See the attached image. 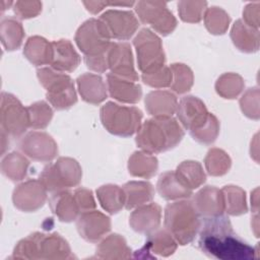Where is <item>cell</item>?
Returning a JSON list of instances; mask_svg holds the SVG:
<instances>
[{
  "instance_id": "6da1fadb",
  "label": "cell",
  "mask_w": 260,
  "mask_h": 260,
  "mask_svg": "<svg viewBox=\"0 0 260 260\" xmlns=\"http://www.w3.org/2000/svg\"><path fill=\"white\" fill-rule=\"evenodd\" d=\"M198 247L206 256L220 260H250L257 252L234 231L229 217L204 218L199 229Z\"/></svg>"
},
{
  "instance_id": "7a4b0ae2",
  "label": "cell",
  "mask_w": 260,
  "mask_h": 260,
  "mask_svg": "<svg viewBox=\"0 0 260 260\" xmlns=\"http://www.w3.org/2000/svg\"><path fill=\"white\" fill-rule=\"evenodd\" d=\"M184 135L183 127L175 118H152L141 124L135 142L143 151L154 154L176 147Z\"/></svg>"
},
{
  "instance_id": "3957f363",
  "label": "cell",
  "mask_w": 260,
  "mask_h": 260,
  "mask_svg": "<svg viewBox=\"0 0 260 260\" xmlns=\"http://www.w3.org/2000/svg\"><path fill=\"white\" fill-rule=\"evenodd\" d=\"M11 258L62 260L72 259L74 255L71 252L68 242L59 234L37 232L16 244Z\"/></svg>"
},
{
  "instance_id": "277c9868",
  "label": "cell",
  "mask_w": 260,
  "mask_h": 260,
  "mask_svg": "<svg viewBox=\"0 0 260 260\" xmlns=\"http://www.w3.org/2000/svg\"><path fill=\"white\" fill-rule=\"evenodd\" d=\"M165 229L174 237L178 245L185 246L196 238L201 226V217L192 201L179 200L165 208Z\"/></svg>"
},
{
  "instance_id": "5b68a950",
  "label": "cell",
  "mask_w": 260,
  "mask_h": 260,
  "mask_svg": "<svg viewBox=\"0 0 260 260\" xmlns=\"http://www.w3.org/2000/svg\"><path fill=\"white\" fill-rule=\"evenodd\" d=\"M37 76L46 89V98L56 110H67L77 102V94L72 78L52 67H42L37 70Z\"/></svg>"
},
{
  "instance_id": "8992f818",
  "label": "cell",
  "mask_w": 260,
  "mask_h": 260,
  "mask_svg": "<svg viewBox=\"0 0 260 260\" xmlns=\"http://www.w3.org/2000/svg\"><path fill=\"white\" fill-rule=\"evenodd\" d=\"M100 117L108 132L120 137H129L140 128L143 115L136 107L108 102L101 108Z\"/></svg>"
},
{
  "instance_id": "52a82bcc",
  "label": "cell",
  "mask_w": 260,
  "mask_h": 260,
  "mask_svg": "<svg viewBox=\"0 0 260 260\" xmlns=\"http://www.w3.org/2000/svg\"><path fill=\"white\" fill-rule=\"evenodd\" d=\"M82 170L79 162L72 158L61 156L55 162H49L40 174V181L50 193H55L79 185Z\"/></svg>"
},
{
  "instance_id": "ba28073f",
  "label": "cell",
  "mask_w": 260,
  "mask_h": 260,
  "mask_svg": "<svg viewBox=\"0 0 260 260\" xmlns=\"http://www.w3.org/2000/svg\"><path fill=\"white\" fill-rule=\"evenodd\" d=\"M106 24L99 18H89L76 30L75 43L84 58H105L112 45Z\"/></svg>"
},
{
  "instance_id": "9c48e42d",
  "label": "cell",
  "mask_w": 260,
  "mask_h": 260,
  "mask_svg": "<svg viewBox=\"0 0 260 260\" xmlns=\"http://www.w3.org/2000/svg\"><path fill=\"white\" fill-rule=\"evenodd\" d=\"M138 69L142 73L153 72L165 66L166 55L160 38L149 28H142L133 40Z\"/></svg>"
},
{
  "instance_id": "30bf717a",
  "label": "cell",
  "mask_w": 260,
  "mask_h": 260,
  "mask_svg": "<svg viewBox=\"0 0 260 260\" xmlns=\"http://www.w3.org/2000/svg\"><path fill=\"white\" fill-rule=\"evenodd\" d=\"M1 130L13 138L23 136L29 127L27 110L19 100L11 93H1L0 107Z\"/></svg>"
},
{
  "instance_id": "8fae6325",
  "label": "cell",
  "mask_w": 260,
  "mask_h": 260,
  "mask_svg": "<svg viewBox=\"0 0 260 260\" xmlns=\"http://www.w3.org/2000/svg\"><path fill=\"white\" fill-rule=\"evenodd\" d=\"M135 11L141 22L149 24L161 36L170 35L177 26V19L169 10L166 2L138 1Z\"/></svg>"
},
{
  "instance_id": "7c38bea8",
  "label": "cell",
  "mask_w": 260,
  "mask_h": 260,
  "mask_svg": "<svg viewBox=\"0 0 260 260\" xmlns=\"http://www.w3.org/2000/svg\"><path fill=\"white\" fill-rule=\"evenodd\" d=\"M18 149L28 158L50 162L58 154V145L54 138L43 131H30L20 137Z\"/></svg>"
},
{
  "instance_id": "4fadbf2b",
  "label": "cell",
  "mask_w": 260,
  "mask_h": 260,
  "mask_svg": "<svg viewBox=\"0 0 260 260\" xmlns=\"http://www.w3.org/2000/svg\"><path fill=\"white\" fill-rule=\"evenodd\" d=\"M47 189L37 179H29L15 187L12 193L13 205L23 212H35L47 201Z\"/></svg>"
},
{
  "instance_id": "5bb4252c",
  "label": "cell",
  "mask_w": 260,
  "mask_h": 260,
  "mask_svg": "<svg viewBox=\"0 0 260 260\" xmlns=\"http://www.w3.org/2000/svg\"><path fill=\"white\" fill-rule=\"evenodd\" d=\"M107 60L108 69L111 70L112 74L135 82L138 81L139 76L135 70L131 46L128 43H112Z\"/></svg>"
},
{
  "instance_id": "9a60e30c",
  "label": "cell",
  "mask_w": 260,
  "mask_h": 260,
  "mask_svg": "<svg viewBox=\"0 0 260 260\" xmlns=\"http://www.w3.org/2000/svg\"><path fill=\"white\" fill-rule=\"evenodd\" d=\"M176 114L182 126L191 133L202 128L208 121L211 113L207 111L200 99L187 95L178 103Z\"/></svg>"
},
{
  "instance_id": "2e32d148",
  "label": "cell",
  "mask_w": 260,
  "mask_h": 260,
  "mask_svg": "<svg viewBox=\"0 0 260 260\" xmlns=\"http://www.w3.org/2000/svg\"><path fill=\"white\" fill-rule=\"evenodd\" d=\"M100 19L106 24L112 39L119 41L129 40L139 26L137 17L129 10L109 9L101 15Z\"/></svg>"
},
{
  "instance_id": "e0dca14e",
  "label": "cell",
  "mask_w": 260,
  "mask_h": 260,
  "mask_svg": "<svg viewBox=\"0 0 260 260\" xmlns=\"http://www.w3.org/2000/svg\"><path fill=\"white\" fill-rule=\"evenodd\" d=\"M76 228L86 242L98 243L111 231V219L101 211L87 210L77 217Z\"/></svg>"
},
{
  "instance_id": "ac0fdd59",
  "label": "cell",
  "mask_w": 260,
  "mask_h": 260,
  "mask_svg": "<svg viewBox=\"0 0 260 260\" xmlns=\"http://www.w3.org/2000/svg\"><path fill=\"white\" fill-rule=\"evenodd\" d=\"M192 203L203 219L216 217L224 212L222 192L213 186H205L200 189L194 195Z\"/></svg>"
},
{
  "instance_id": "d6986e66",
  "label": "cell",
  "mask_w": 260,
  "mask_h": 260,
  "mask_svg": "<svg viewBox=\"0 0 260 260\" xmlns=\"http://www.w3.org/2000/svg\"><path fill=\"white\" fill-rule=\"evenodd\" d=\"M161 208L157 203L149 202L136 207L130 214L129 224L139 234L148 236L159 228Z\"/></svg>"
},
{
  "instance_id": "ffe728a7",
  "label": "cell",
  "mask_w": 260,
  "mask_h": 260,
  "mask_svg": "<svg viewBox=\"0 0 260 260\" xmlns=\"http://www.w3.org/2000/svg\"><path fill=\"white\" fill-rule=\"evenodd\" d=\"M147 113L153 118H170L177 111V96L169 90H152L144 99Z\"/></svg>"
},
{
  "instance_id": "44dd1931",
  "label": "cell",
  "mask_w": 260,
  "mask_h": 260,
  "mask_svg": "<svg viewBox=\"0 0 260 260\" xmlns=\"http://www.w3.org/2000/svg\"><path fill=\"white\" fill-rule=\"evenodd\" d=\"M76 83L81 99L88 104L99 105L108 96V87L101 75L83 73L77 77Z\"/></svg>"
},
{
  "instance_id": "7402d4cb",
  "label": "cell",
  "mask_w": 260,
  "mask_h": 260,
  "mask_svg": "<svg viewBox=\"0 0 260 260\" xmlns=\"http://www.w3.org/2000/svg\"><path fill=\"white\" fill-rule=\"evenodd\" d=\"M53 54L51 67L60 72H72L79 63L80 56L68 40H58L52 42Z\"/></svg>"
},
{
  "instance_id": "603a6c76",
  "label": "cell",
  "mask_w": 260,
  "mask_h": 260,
  "mask_svg": "<svg viewBox=\"0 0 260 260\" xmlns=\"http://www.w3.org/2000/svg\"><path fill=\"white\" fill-rule=\"evenodd\" d=\"M107 87L110 95L121 103L136 104L142 98V88L137 82L112 73L107 75Z\"/></svg>"
},
{
  "instance_id": "cb8c5ba5",
  "label": "cell",
  "mask_w": 260,
  "mask_h": 260,
  "mask_svg": "<svg viewBox=\"0 0 260 260\" xmlns=\"http://www.w3.org/2000/svg\"><path fill=\"white\" fill-rule=\"evenodd\" d=\"M49 205L52 212L63 222L76 220L80 214L74 194L68 190L52 193L49 199Z\"/></svg>"
},
{
  "instance_id": "d4e9b609",
  "label": "cell",
  "mask_w": 260,
  "mask_h": 260,
  "mask_svg": "<svg viewBox=\"0 0 260 260\" xmlns=\"http://www.w3.org/2000/svg\"><path fill=\"white\" fill-rule=\"evenodd\" d=\"M231 39L237 49L244 53H254L259 50V30L238 19L231 29Z\"/></svg>"
},
{
  "instance_id": "484cf974",
  "label": "cell",
  "mask_w": 260,
  "mask_h": 260,
  "mask_svg": "<svg viewBox=\"0 0 260 260\" xmlns=\"http://www.w3.org/2000/svg\"><path fill=\"white\" fill-rule=\"evenodd\" d=\"M95 258L109 260L129 259L131 258V249L121 235L112 234L99 243L95 249Z\"/></svg>"
},
{
  "instance_id": "4316f807",
  "label": "cell",
  "mask_w": 260,
  "mask_h": 260,
  "mask_svg": "<svg viewBox=\"0 0 260 260\" xmlns=\"http://www.w3.org/2000/svg\"><path fill=\"white\" fill-rule=\"evenodd\" d=\"M157 193L165 200H180L191 197L193 191L186 188L176 176L175 171H167L160 174L156 183Z\"/></svg>"
},
{
  "instance_id": "83f0119b",
  "label": "cell",
  "mask_w": 260,
  "mask_h": 260,
  "mask_svg": "<svg viewBox=\"0 0 260 260\" xmlns=\"http://www.w3.org/2000/svg\"><path fill=\"white\" fill-rule=\"evenodd\" d=\"M52 54V42H49L43 37L32 36L25 42L23 55L35 66L51 64Z\"/></svg>"
},
{
  "instance_id": "f1b7e54d",
  "label": "cell",
  "mask_w": 260,
  "mask_h": 260,
  "mask_svg": "<svg viewBox=\"0 0 260 260\" xmlns=\"http://www.w3.org/2000/svg\"><path fill=\"white\" fill-rule=\"evenodd\" d=\"M125 193L126 209H133L140 205L151 202L154 196V189L146 181H130L123 185Z\"/></svg>"
},
{
  "instance_id": "f546056e",
  "label": "cell",
  "mask_w": 260,
  "mask_h": 260,
  "mask_svg": "<svg viewBox=\"0 0 260 260\" xmlns=\"http://www.w3.org/2000/svg\"><path fill=\"white\" fill-rule=\"evenodd\" d=\"M177 241L166 229H157L147 236L145 246L139 252L143 254L146 252L153 253L155 255L168 257L174 254V252L177 250Z\"/></svg>"
},
{
  "instance_id": "4dcf8cb0",
  "label": "cell",
  "mask_w": 260,
  "mask_h": 260,
  "mask_svg": "<svg viewBox=\"0 0 260 260\" xmlns=\"http://www.w3.org/2000/svg\"><path fill=\"white\" fill-rule=\"evenodd\" d=\"M157 168V158L143 150L133 152L128 159V172L133 177L149 179L156 174Z\"/></svg>"
},
{
  "instance_id": "1f68e13d",
  "label": "cell",
  "mask_w": 260,
  "mask_h": 260,
  "mask_svg": "<svg viewBox=\"0 0 260 260\" xmlns=\"http://www.w3.org/2000/svg\"><path fill=\"white\" fill-rule=\"evenodd\" d=\"M29 168V160L23 153L12 151L7 153L1 160V173L12 182L23 180Z\"/></svg>"
},
{
  "instance_id": "d6a6232c",
  "label": "cell",
  "mask_w": 260,
  "mask_h": 260,
  "mask_svg": "<svg viewBox=\"0 0 260 260\" xmlns=\"http://www.w3.org/2000/svg\"><path fill=\"white\" fill-rule=\"evenodd\" d=\"M1 43L7 51H14L20 48L23 38L24 29L21 22L12 16H7L1 19L0 23Z\"/></svg>"
},
{
  "instance_id": "836d02e7",
  "label": "cell",
  "mask_w": 260,
  "mask_h": 260,
  "mask_svg": "<svg viewBox=\"0 0 260 260\" xmlns=\"http://www.w3.org/2000/svg\"><path fill=\"white\" fill-rule=\"evenodd\" d=\"M96 197L101 206L110 214L119 212L125 206L123 188L114 184L103 185L96 189Z\"/></svg>"
},
{
  "instance_id": "e575fe53",
  "label": "cell",
  "mask_w": 260,
  "mask_h": 260,
  "mask_svg": "<svg viewBox=\"0 0 260 260\" xmlns=\"http://www.w3.org/2000/svg\"><path fill=\"white\" fill-rule=\"evenodd\" d=\"M180 182L188 189L199 188L206 180V175L200 162L196 160H184L175 171Z\"/></svg>"
},
{
  "instance_id": "d590c367",
  "label": "cell",
  "mask_w": 260,
  "mask_h": 260,
  "mask_svg": "<svg viewBox=\"0 0 260 260\" xmlns=\"http://www.w3.org/2000/svg\"><path fill=\"white\" fill-rule=\"evenodd\" d=\"M220 190L223 197L224 211L228 214L238 216L248 211L246 192L242 188L234 185H228Z\"/></svg>"
},
{
  "instance_id": "8d00e7d4",
  "label": "cell",
  "mask_w": 260,
  "mask_h": 260,
  "mask_svg": "<svg viewBox=\"0 0 260 260\" xmlns=\"http://www.w3.org/2000/svg\"><path fill=\"white\" fill-rule=\"evenodd\" d=\"M245 82L241 75L233 72L223 73L215 82L216 92L223 99H236L244 89Z\"/></svg>"
},
{
  "instance_id": "74e56055",
  "label": "cell",
  "mask_w": 260,
  "mask_h": 260,
  "mask_svg": "<svg viewBox=\"0 0 260 260\" xmlns=\"http://www.w3.org/2000/svg\"><path fill=\"white\" fill-rule=\"evenodd\" d=\"M204 165L207 173L213 177H220L225 175L232 166V159L229 154L217 147H213L208 150Z\"/></svg>"
},
{
  "instance_id": "f35d334b",
  "label": "cell",
  "mask_w": 260,
  "mask_h": 260,
  "mask_svg": "<svg viewBox=\"0 0 260 260\" xmlns=\"http://www.w3.org/2000/svg\"><path fill=\"white\" fill-rule=\"evenodd\" d=\"M204 24L212 35H223L230 25V15L220 7L211 6L205 9L203 14Z\"/></svg>"
},
{
  "instance_id": "ab89813d",
  "label": "cell",
  "mask_w": 260,
  "mask_h": 260,
  "mask_svg": "<svg viewBox=\"0 0 260 260\" xmlns=\"http://www.w3.org/2000/svg\"><path fill=\"white\" fill-rule=\"evenodd\" d=\"M170 68L173 74L171 89L179 94L189 91L194 82V75L191 68L183 63H174Z\"/></svg>"
},
{
  "instance_id": "60d3db41",
  "label": "cell",
  "mask_w": 260,
  "mask_h": 260,
  "mask_svg": "<svg viewBox=\"0 0 260 260\" xmlns=\"http://www.w3.org/2000/svg\"><path fill=\"white\" fill-rule=\"evenodd\" d=\"M29 127L32 129H45L53 118V110L44 101L36 102L26 108Z\"/></svg>"
},
{
  "instance_id": "b9f144b4",
  "label": "cell",
  "mask_w": 260,
  "mask_h": 260,
  "mask_svg": "<svg viewBox=\"0 0 260 260\" xmlns=\"http://www.w3.org/2000/svg\"><path fill=\"white\" fill-rule=\"evenodd\" d=\"M207 2L205 1H180L178 2V12L180 18L189 23H197L203 18Z\"/></svg>"
},
{
  "instance_id": "7bdbcfd3",
  "label": "cell",
  "mask_w": 260,
  "mask_h": 260,
  "mask_svg": "<svg viewBox=\"0 0 260 260\" xmlns=\"http://www.w3.org/2000/svg\"><path fill=\"white\" fill-rule=\"evenodd\" d=\"M190 134L192 138L198 143L210 145L216 140L219 134V121L213 114H210L206 124L199 130L191 132Z\"/></svg>"
},
{
  "instance_id": "ee69618b",
  "label": "cell",
  "mask_w": 260,
  "mask_h": 260,
  "mask_svg": "<svg viewBox=\"0 0 260 260\" xmlns=\"http://www.w3.org/2000/svg\"><path fill=\"white\" fill-rule=\"evenodd\" d=\"M240 108L243 114L249 119H259V88L257 86L250 87L244 92L240 99Z\"/></svg>"
},
{
  "instance_id": "f6af8a7d",
  "label": "cell",
  "mask_w": 260,
  "mask_h": 260,
  "mask_svg": "<svg viewBox=\"0 0 260 260\" xmlns=\"http://www.w3.org/2000/svg\"><path fill=\"white\" fill-rule=\"evenodd\" d=\"M141 78H142V81L148 86H151L154 88H162V87L171 86L173 74H172L171 68L165 65L153 72L142 73Z\"/></svg>"
},
{
  "instance_id": "bcb514c9",
  "label": "cell",
  "mask_w": 260,
  "mask_h": 260,
  "mask_svg": "<svg viewBox=\"0 0 260 260\" xmlns=\"http://www.w3.org/2000/svg\"><path fill=\"white\" fill-rule=\"evenodd\" d=\"M13 11L17 17L28 19L36 17L42 11V2L40 1H16L13 3Z\"/></svg>"
},
{
  "instance_id": "7dc6e473",
  "label": "cell",
  "mask_w": 260,
  "mask_h": 260,
  "mask_svg": "<svg viewBox=\"0 0 260 260\" xmlns=\"http://www.w3.org/2000/svg\"><path fill=\"white\" fill-rule=\"evenodd\" d=\"M73 194L78 204V207L80 209V213L87 210H92L95 208L96 204H95L92 192L90 190L85 188H77Z\"/></svg>"
},
{
  "instance_id": "c3c4849f",
  "label": "cell",
  "mask_w": 260,
  "mask_h": 260,
  "mask_svg": "<svg viewBox=\"0 0 260 260\" xmlns=\"http://www.w3.org/2000/svg\"><path fill=\"white\" fill-rule=\"evenodd\" d=\"M259 7H260L259 2L249 3L243 11L244 19L242 20L249 26L256 29H258L259 27Z\"/></svg>"
},
{
  "instance_id": "681fc988",
  "label": "cell",
  "mask_w": 260,
  "mask_h": 260,
  "mask_svg": "<svg viewBox=\"0 0 260 260\" xmlns=\"http://www.w3.org/2000/svg\"><path fill=\"white\" fill-rule=\"evenodd\" d=\"M83 5L86 7V9L92 13V14H96L100 11H102L106 6L109 5V2H102V1H84Z\"/></svg>"
},
{
  "instance_id": "f907efd6",
  "label": "cell",
  "mask_w": 260,
  "mask_h": 260,
  "mask_svg": "<svg viewBox=\"0 0 260 260\" xmlns=\"http://www.w3.org/2000/svg\"><path fill=\"white\" fill-rule=\"evenodd\" d=\"M1 146H2V155H4V152H5V149L6 147L8 146L9 147V135L7 133H5L3 130H1Z\"/></svg>"
},
{
  "instance_id": "816d5d0a",
  "label": "cell",
  "mask_w": 260,
  "mask_h": 260,
  "mask_svg": "<svg viewBox=\"0 0 260 260\" xmlns=\"http://www.w3.org/2000/svg\"><path fill=\"white\" fill-rule=\"evenodd\" d=\"M251 207L255 212L258 211V189H255L253 195L251 196Z\"/></svg>"
}]
</instances>
